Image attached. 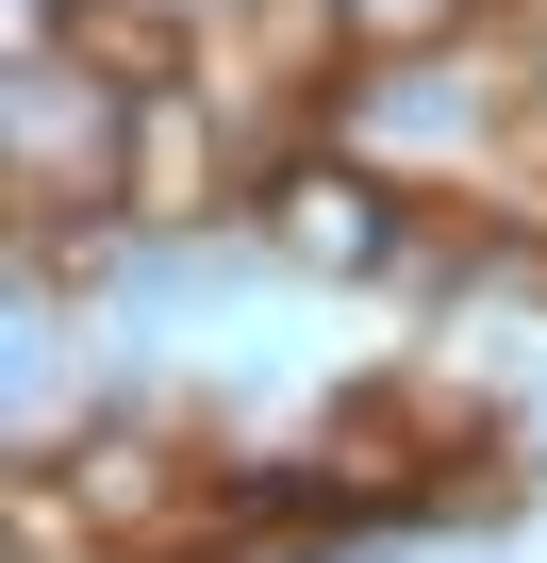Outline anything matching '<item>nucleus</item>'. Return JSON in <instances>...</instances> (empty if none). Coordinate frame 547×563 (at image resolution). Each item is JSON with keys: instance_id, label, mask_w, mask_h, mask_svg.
Masks as SVG:
<instances>
[{"instance_id": "423d86ee", "label": "nucleus", "mask_w": 547, "mask_h": 563, "mask_svg": "<svg viewBox=\"0 0 547 563\" xmlns=\"http://www.w3.org/2000/svg\"><path fill=\"white\" fill-rule=\"evenodd\" d=\"M481 34V0H332V51H349V84L365 67H448Z\"/></svg>"}, {"instance_id": "f257e3e1", "label": "nucleus", "mask_w": 547, "mask_h": 563, "mask_svg": "<svg viewBox=\"0 0 547 563\" xmlns=\"http://www.w3.org/2000/svg\"><path fill=\"white\" fill-rule=\"evenodd\" d=\"M0 199L18 232H133V84H100L84 51L18 34V84H0Z\"/></svg>"}, {"instance_id": "f03ea898", "label": "nucleus", "mask_w": 547, "mask_h": 563, "mask_svg": "<svg viewBox=\"0 0 547 563\" xmlns=\"http://www.w3.org/2000/svg\"><path fill=\"white\" fill-rule=\"evenodd\" d=\"M249 232L283 249L299 282H415V249H431V232H415V183L365 166L349 133H299L283 166H265V183H249Z\"/></svg>"}, {"instance_id": "7ed1b4c3", "label": "nucleus", "mask_w": 547, "mask_h": 563, "mask_svg": "<svg viewBox=\"0 0 547 563\" xmlns=\"http://www.w3.org/2000/svg\"><path fill=\"white\" fill-rule=\"evenodd\" d=\"M51 464H67V497H84V530H100L117 563H166V547H199V530H216V481H199V448H183V431H166L133 382H117V398H100V415L51 448Z\"/></svg>"}, {"instance_id": "39448f33", "label": "nucleus", "mask_w": 547, "mask_h": 563, "mask_svg": "<svg viewBox=\"0 0 547 563\" xmlns=\"http://www.w3.org/2000/svg\"><path fill=\"white\" fill-rule=\"evenodd\" d=\"M216 67L133 100V232H216Z\"/></svg>"}, {"instance_id": "20e7f679", "label": "nucleus", "mask_w": 547, "mask_h": 563, "mask_svg": "<svg viewBox=\"0 0 547 563\" xmlns=\"http://www.w3.org/2000/svg\"><path fill=\"white\" fill-rule=\"evenodd\" d=\"M332 133L365 150V166H448V150H481L497 133V84L448 51V67H365L349 100H332Z\"/></svg>"}]
</instances>
